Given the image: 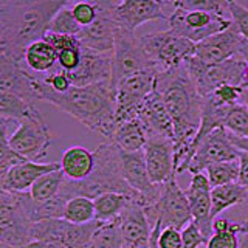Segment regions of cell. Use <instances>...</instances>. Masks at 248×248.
Wrapping results in <instances>:
<instances>
[{"instance_id": "cell-1", "label": "cell", "mask_w": 248, "mask_h": 248, "mask_svg": "<svg viewBox=\"0 0 248 248\" xmlns=\"http://www.w3.org/2000/svg\"><path fill=\"white\" fill-rule=\"evenodd\" d=\"M67 0H0V54L23 64L30 45L44 41Z\"/></svg>"}, {"instance_id": "cell-2", "label": "cell", "mask_w": 248, "mask_h": 248, "mask_svg": "<svg viewBox=\"0 0 248 248\" xmlns=\"http://www.w3.org/2000/svg\"><path fill=\"white\" fill-rule=\"evenodd\" d=\"M157 90L174 123L175 170H178L196 138L203 115V98L194 85L186 65L165 70L155 79Z\"/></svg>"}, {"instance_id": "cell-3", "label": "cell", "mask_w": 248, "mask_h": 248, "mask_svg": "<svg viewBox=\"0 0 248 248\" xmlns=\"http://www.w3.org/2000/svg\"><path fill=\"white\" fill-rule=\"evenodd\" d=\"M39 101L53 104L68 113L85 127L110 141L116 129V87L113 82H101L87 87H73L65 93L54 92L42 76H37Z\"/></svg>"}, {"instance_id": "cell-4", "label": "cell", "mask_w": 248, "mask_h": 248, "mask_svg": "<svg viewBox=\"0 0 248 248\" xmlns=\"http://www.w3.org/2000/svg\"><path fill=\"white\" fill-rule=\"evenodd\" d=\"M95 166L92 174L82 182L64 180L59 196L67 202L75 197H89L95 200L96 197L107 192H118L140 200L138 194L130 188L123 174L121 151L112 141L101 143L95 151Z\"/></svg>"}, {"instance_id": "cell-5", "label": "cell", "mask_w": 248, "mask_h": 248, "mask_svg": "<svg viewBox=\"0 0 248 248\" xmlns=\"http://www.w3.org/2000/svg\"><path fill=\"white\" fill-rule=\"evenodd\" d=\"M143 208L152 227L149 245L152 248H157V240L163 230L177 228L183 231L192 222V214L188 197H186V191L182 189V186L178 185L175 175L165 185H161L158 199L152 205Z\"/></svg>"}, {"instance_id": "cell-6", "label": "cell", "mask_w": 248, "mask_h": 248, "mask_svg": "<svg viewBox=\"0 0 248 248\" xmlns=\"http://www.w3.org/2000/svg\"><path fill=\"white\" fill-rule=\"evenodd\" d=\"M36 203L30 192L0 189V244L25 248L33 242V213Z\"/></svg>"}, {"instance_id": "cell-7", "label": "cell", "mask_w": 248, "mask_h": 248, "mask_svg": "<svg viewBox=\"0 0 248 248\" xmlns=\"http://www.w3.org/2000/svg\"><path fill=\"white\" fill-rule=\"evenodd\" d=\"M247 64L248 62L240 56H234L214 65H206L194 56L185 62L191 79L202 98L211 96L216 89L225 84L242 87Z\"/></svg>"}, {"instance_id": "cell-8", "label": "cell", "mask_w": 248, "mask_h": 248, "mask_svg": "<svg viewBox=\"0 0 248 248\" xmlns=\"http://www.w3.org/2000/svg\"><path fill=\"white\" fill-rule=\"evenodd\" d=\"M143 48L158 72L183 65L196 53V44L174 33L172 30L146 33L141 37Z\"/></svg>"}, {"instance_id": "cell-9", "label": "cell", "mask_w": 248, "mask_h": 248, "mask_svg": "<svg viewBox=\"0 0 248 248\" xmlns=\"http://www.w3.org/2000/svg\"><path fill=\"white\" fill-rule=\"evenodd\" d=\"M158 73L157 68H147L126 78L116 85V127L138 118L143 104L155 89Z\"/></svg>"}, {"instance_id": "cell-10", "label": "cell", "mask_w": 248, "mask_h": 248, "mask_svg": "<svg viewBox=\"0 0 248 248\" xmlns=\"http://www.w3.org/2000/svg\"><path fill=\"white\" fill-rule=\"evenodd\" d=\"M8 143L28 161H39L46 157L51 135L37 108L17 123V127L8 138Z\"/></svg>"}, {"instance_id": "cell-11", "label": "cell", "mask_w": 248, "mask_h": 248, "mask_svg": "<svg viewBox=\"0 0 248 248\" xmlns=\"http://www.w3.org/2000/svg\"><path fill=\"white\" fill-rule=\"evenodd\" d=\"M99 220L85 225H75L65 219H50L36 222L31 230V239L41 242L59 244L65 248H87L93 234L101 227Z\"/></svg>"}, {"instance_id": "cell-12", "label": "cell", "mask_w": 248, "mask_h": 248, "mask_svg": "<svg viewBox=\"0 0 248 248\" xmlns=\"http://www.w3.org/2000/svg\"><path fill=\"white\" fill-rule=\"evenodd\" d=\"M113 85L116 87L123 79L143 72L147 68H155L143 48L141 39L137 37L134 31L118 27L115 34L113 48Z\"/></svg>"}, {"instance_id": "cell-13", "label": "cell", "mask_w": 248, "mask_h": 248, "mask_svg": "<svg viewBox=\"0 0 248 248\" xmlns=\"http://www.w3.org/2000/svg\"><path fill=\"white\" fill-rule=\"evenodd\" d=\"M232 25L231 19L205 11H185L175 8V11L168 20V28L192 44H200L208 37L219 34Z\"/></svg>"}, {"instance_id": "cell-14", "label": "cell", "mask_w": 248, "mask_h": 248, "mask_svg": "<svg viewBox=\"0 0 248 248\" xmlns=\"http://www.w3.org/2000/svg\"><path fill=\"white\" fill-rule=\"evenodd\" d=\"M234 56H240L248 62V41L234 25L197 44L194 53V58L206 65L220 64Z\"/></svg>"}, {"instance_id": "cell-15", "label": "cell", "mask_w": 248, "mask_h": 248, "mask_svg": "<svg viewBox=\"0 0 248 248\" xmlns=\"http://www.w3.org/2000/svg\"><path fill=\"white\" fill-rule=\"evenodd\" d=\"M239 157L240 151L231 143L228 130L219 127L211 132L205 140H202V143L197 146L188 166V172H191V175L202 174L211 165L239 160Z\"/></svg>"}, {"instance_id": "cell-16", "label": "cell", "mask_w": 248, "mask_h": 248, "mask_svg": "<svg viewBox=\"0 0 248 248\" xmlns=\"http://www.w3.org/2000/svg\"><path fill=\"white\" fill-rule=\"evenodd\" d=\"M175 11L174 2L158 0H123L115 10V20L120 27L134 31L146 22L169 20Z\"/></svg>"}, {"instance_id": "cell-17", "label": "cell", "mask_w": 248, "mask_h": 248, "mask_svg": "<svg viewBox=\"0 0 248 248\" xmlns=\"http://www.w3.org/2000/svg\"><path fill=\"white\" fill-rule=\"evenodd\" d=\"M144 157L154 185H165L177 174L175 146L172 140L158 135H147Z\"/></svg>"}, {"instance_id": "cell-18", "label": "cell", "mask_w": 248, "mask_h": 248, "mask_svg": "<svg viewBox=\"0 0 248 248\" xmlns=\"http://www.w3.org/2000/svg\"><path fill=\"white\" fill-rule=\"evenodd\" d=\"M124 248H147L151 245L152 227L140 200L134 199L118 217Z\"/></svg>"}, {"instance_id": "cell-19", "label": "cell", "mask_w": 248, "mask_h": 248, "mask_svg": "<svg viewBox=\"0 0 248 248\" xmlns=\"http://www.w3.org/2000/svg\"><path fill=\"white\" fill-rule=\"evenodd\" d=\"M0 92H8L34 104L39 101L37 76L23 68V64L0 54Z\"/></svg>"}, {"instance_id": "cell-20", "label": "cell", "mask_w": 248, "mask_h": 248, "mask_svg": "<svg viewBox=\"0 0 248 248\" xmlns=\"http://www.w3.org/2000/svg\"><path fill=\"white\" fill-rule=\"evenodd\" d=\"M67 75L75 87L113 82V54H103L82 48V59L79 67Z\"/></svg>"}, {"instance_id": "cell-21", "label": "cell", "mask_w": 248, "mask_h": 248, "mask_svg": "<svg viewBox=\"0 0 248 248\" xmlns=\"http://www.w3.org/2000/svg\"><path fill=\"white\" fill-rule=\"evenodd\" d=\"M211 189L205 172L191 177V183L186 189V197L189 202L192 222L202 231L205 240L208 242L213 236V220H211Z\"/></svg>"}, {"instance_id": "cell-22", "label": "cell", "mask_w": 248, "mask_h": 248, "mask_svg": "<svg viewBox=\"0 0 248 248\" xmlns=\"http://www.w3.org/2000/svg\"><path fill=\"white\" fill-rule=\"evenodd\" d=\"M61 169V163H37L27 161L14 166L5 175L0 177V186L3 191L11 192H30L33 185L45 174Z\"/></svg>"}, {"instance_id": "cell-23", "label": "cell", "mask_w": 248, "mask_h": 248, "mask_svg": "<svg viewBox=\"0 0 248 248\" xmlns=\"http://www.w3.org/2000/svg\"><path fill=\"white\" fill-rule=\"evenodd\" d=\"M113 16L98 13V19L89 27H84L78 39L82 45V48H87L96 53L108 54L113 53L115 48V34L118 30Z\"/></svg>"}, {"instance_id": "cell-24", "label": "cell", "mask_w": 248, "mask_h": 248, "mask_svg": "<svg viewBox=\"0 0 248 248\" xmlns=\"http://www.w3.org/2000/svg\"><path fill=\"white\" fill-rule=\"evenodd\" d=\"M138 120L143 123L147 135L165 137L174 141V123L168 112V107L163 101L161 95L154 89V92L146 99Z\"/></svg>"}, {"instance_id": "cell-25", "label": "cell", "mask_w": 248, "mask_h": 248, "mask_svg": "<svg viewBox=\"0 0 248 248\" xmlns=\"http://www.w3.org/2000/svg\"><path fill=\"white\" fill-rule=\"evenodd\" d=\"M59 163L61 170L64 172L67 180L82 182L92 174L93 166H95V157H93V152L82 146H72L62 154Z\"/></svg>"}, {"instance_id": "cell-26", "label": "cell", "mask_w": 248, "mask_h": 248, "mask_svg": "<svg viewBox=\"0 0 248 248\" xmlns=\"http://www.w3.org/2000/svg\"><path fill=\"white\" fill-rule=\"evenodd\" d=\"M110 141L124 154H135L144 151L147 143V132L138 118L123 123L115 129Z\"/></svg>"}, {"instance_id": "cell-27", "label": "cell", "mask_w": 248, "mask_h": 248, "mask_svg": "<svg viewBox=\"0 0 248 248\" xmlns=\"http://www.w3.org/2000/svg\"><path fill=\"white\" fill-rule=\"evenodd\" d=\"M248 197V191L239 183L216 186L211 189V220L214 222L223 211L234 205L244 203Z\"/></svg>"}, {"instance_id": "cell-28", "label": "cell", "mask_w": 248, "mask_h": 248, "mask_svg": "<svg viewBox=\"0 0 248 248\" xmlns=\"http://www.w3.org/2000/svg\"><path fill=\"white\" fill-rule=\"evenodd\" d=\"M25 65L36 73H51L58 67V54L53 46L45 41L34 42L25 53Z\"/></svg>"}, {"instance_id": "cell-29", "label": "cell", "mask_w": 248, "mask_h": 248, "mask_svg": "<svg viewBox=\"0 0 248 248\" xmlns=\"http://www.w3.org/2000/svg\"><path fill=\"white\" fill-rule=\"evenodd\" d=\"M134 200L129 196L118 192H107L103 196L96 197L95 200V211H96V220L99 222H110L118 219L123 209L129 205V202Z\"/></svg>"}, {"instance_id": "cell-30", "label": "cell", "mask_w": 248, "mask_h": 248, "mask_svg": "<svg viewBox=\"0 0 248 248\" xmlns=\"http://www.w3.org/2000/svg\"><path fill=\"white\" fill-rule=\"evenodd\" d=\"M64 180H65V175L61 169L42 175L33 185V188L30 189L31 199L34 200L36 205H41V203H45V202L51 200L53 197H56L59 194Z\"/></svg>"}, {"instance_id": "cell-31", "label": "cell", "mask_w": 248, "mask_h": 248, "mask_svg": "<svg viewBox=\"0 0 248 248\" xmlns=\"http://www.w3.org/2000/svg\"><path fill=\"white\" fill-rule=\"evenodd\" d=\"M34 104L8 92H0V120L19 123L34 110Z\"/></svg>"}, {"instance_id": "cell-32", "label": "cell", "mask_w": 248, "mask_h": 248, "mask_svg": "<svg viewBox=\"0 0 248 248\" xmlns=\"http://www.w3.org/2000/svg\"><path fill=\"white\" fill-rule=\"evenodd\" d=\"M64 219L75 225H85L96 220L95 202L89 197H75L68 200Z\"/></svg>"}, {"instance_id": "cell-33", "label": "cell", "mask_w": 248, "mask_h": 248, "mask_svg": "<svg viewBox=\"0 0 248 248\" xmlns=\"http://www.w3.org/2000/svg\"><path fill=\"white\" fill-rule=\"evenodd\" d=\"M87 248H124L118 219L101 223Z\"/></svg>"}, {"instance_id": "cell-34", "label": "cell", "mask_w": 248, "mask_h": 248, "mask_svg": "<svg viewBox=\"0 0 248 248\" xmlns=\"http://www.w3.org/2000/svg\"><path fill=\"white\" fill-rule=\"evenodd\" d=\"M239 169H240L239 160L222 161V163L211 165L205 170V174H206L213 188H216V186L237 183L239 182Z\"/></svg>"}, {"instance_id": "cell-35", "label": "cell", "mask_w": 248, "mask_h": 248, "mask_svg": "<svg viewBox=\"0 0 248 248\" xmlns=\"http://www.w3.org/2000/svg\"><path fill=\"white\" fill-rule=\"evenodd\" d=\"M222 127L232 135L248 138V108L242 103L228 106L225 110Z\"/></svg>"}, {"instance_id": "cell-36", "label": "cell", "mask_w": 248, "mask_h": 248, "mask_svg": "<svg viewBox=\"0 0 248 248\" xmlns=\"http://www.w3.org/2000/svg\"><path fill=\"white\" fill-rule=\"evenodd\" d=\"M174 6L185 11H205L231 19L230 2L227 0H175Z\"/></svg>"}, {"instance_id": "cell-37", "label": "cell", "mask_w": 248, "mask_h": 248, "mask_svg": "<svg viewBox=\"0 0 248 248\" xmlns=\"http://www.w3.org/2000/svg\"><path fill=\"white\" fill-rule=\"evenodd\" d=\"M0 123H2L0 124V127H2V132H0V177H2L14 166L23 165L28 160L16 152L8 143V138H10V135H8V121L0 120Z\"/></svg>"}, {"instance_id": "cell-38", "label": "cell", "mask_w": 248, "mask_h": 248, "mask_svg": "<svg viewBox=\"0 0 248 248\" xmlns=\"http://www.w3.org/2000/svg\"><path fill=\"white\" fill-rule=\"evenodd\" d=\"M81 30L82 27L76 22L75 16L72 13V2H70V5L62 8V10L53 17L48 27V33L64 34V36H78L81 33Z\"/></svg>"}, {"instance_id": "cell-39", "label": "cell", "mask_w": 248, "mask_h": 248, "mask_svg": "<svg viewBox=\"0 0 248 248\" xmlns=\"http://www.w3.org/2000/svg\"><path fill=\"white\" fill-rule=\"evenodd\" d=\"M244 222H231L228 231L213 232L205 248H239V234L244 231Z\"/></svg>"}, {"instance_id": "cell-40", "label": "cell", "mask_w": 248, "mask_h": 248, "mask_svg": "<svg viewBox=\"0 0 248 248\" xmlns=\"http://www.w3.org/2000/svg\"><path fill=\"white\" fill-rule=\"evenodd\" d=\"M67 203L68 202L58 194L56 197H53L51 200L45 202V203L36 205L34 213H33L34 223L41 222V220H50V219H64Z\"/></svg>"}, {"instance_id": "cell-41", "label": "cell", "mask_w": 248, "mask_h": 248, "mask_svg": "<svg viewBox=\"0 0 248 248\" xmlns=\"http://www.w3.org/2000/svg\"><path fill=\"white\" fill-rule=\"evenodd\" d=\"M72 13L79 25L89 27L98 19V8L95 2H76L72 3Z\"/></svg>"}, {"instance_id": "cell-42", "label": "cell", "mask_w": 248, "mask_h": 248, "mask_svg": "<svg viewBox=\"0 0 248 248\" xmlns=\"http://www.w3.org/2000/svg\"><path fill=\"white\" fill-rule=\"evenodd\" d=\"M211 96L216 103L220 106H234V104L240 103V98H242V87L225 84V85H220L219 89H216Z\"/></svg>"}, {"instance_id": "cell-43", "label": "cell", "mask_w": 248, "mask_h": 248, "mask_svg": "<svg viewBox=\"0 0 248 248\" xmlns=\"http://www.w3.org/2000/svg\"><path fill=\"white\" fill-rule=\"evenodd\" d=\"M81 59H82V46L68 48L58 54V65L61 70H64L65 73H70V72H75V70L79 67Z\"/></svg>"}, {"instance_id": "cell-44", "label": "cell", "mask_w": 248, "mask_h": 248, "mask_svg": "<svg viewBox=\"0 0 248 248\" xmlns=\"http://www.w3.org/2000/svg\"><path fill=\"white\" fill-rule=\"evenodd\" d=\"M230 13L232 25L248 41V8L239 2H230Z\"/></svg>"}, {"instance_id": "cell-45", "label": "cell", "mask_w": 248, "mask_h": 248, "mask_svg": "<svg viewBox=\"0 0 248 248\" xmlns=\"http://www.w3.org/2000/svg\"><path fill=\"white\" fill-rule=\"evenodd\" d=\"M42 78H44V81L48 84L54 92H58V93H65V92H68L70 89L73 87L68 75L64 72V70H61L59 65L54 68L51 73L45 75Z\"/></svg>"}, {"instance_id": "cell-46", "label": "cell", "mask_w": 248, "mask_h": 248, "mask_svg": "<svg viewBox=\"0 0 248 248\" xmlns=\"http://www.w3.org/2000/svg\"><path fill=\"white\" fill-rule=\"evenodd\" d=\"M45 41L53 46V50L56 51V54H59L64 50H68V48H78V46H82L78 36H64V34L46 33Z\"/></svg>"}, {"instance_id": "cell-47", "label": "cell", "mask_w": 248, "mask_h": 248, "mask_svg": "<svg viewBox=\"0 0 248 248\" xmlns=\"http://www.w3.org/2000/svg\"><path fill=\"white\" fill-rule=\"evenodd\" d=\"M157 248H183L182 231L177 228H166L160 232Z\"/></svg>"}, {"instance_id": "cell-48", "label": "cell", "mask_w": 248, "mask_h": 248, "mask_svg": "<svg viewBox=\"0 0 248 248\" xmlns=\"http://www.w3.org/2000/svg\"><path fill=\"white\" fill-rule=\"evenodd\" d=\"M182 236H183V248H199L202 245H206L203 234H202V231L197 228V225L194 222H191L182 231Z\"/></svg>"}, {"instance_id": "cell-49", "label": "cell", "mask_w": 248, "mask_h": 248, "mask_svg": "<svg viewBox=\"0 0 248 248\" xmlns=\"http://www.w3.org/2000/svg\"><path fill=\"white\" fill-rule=\"evenodd\" d=\"M239 163H240V169H239V185L244 186V188L248 191V154L247 152H240L239 157Z\"/></svg>"}, {"instance_id": "cell-50", "label": "cell", "mask_w": 248, "mask_h": 248, "mask_svg": "<svg viewBox=\"0 0 248 248\" xmlns=\"http://www.w3.org/2000/svg\"><path fill=\"white\" fill-rule=\"evenodd\" d=\"M228 135H230L231 143L234 144L240 152H247V154H248V138L232 135V134H230V132H228Z\"/></svg>"}, {"instance_id": "cell-51", "label": "cell", "mask_w": 248, "mask_h": 248, "mask_svg": "<svg viewBox=\"0 0 248 248\" xmlns=\"http://www.w3.org/2000/svg\"><path fill=\"white\" fill-rule=\"evenodd\" d=\"M231 227V222L225 217H217V219L213 222V232H223L228 231Z\"/></svg>"}, {"instance_id": "cell-52", "label": "cell", "mask_w": 248, "mask_h": 248, "mask_svg": "<svg viewBox=\"0 0 248 248\" xmlns=\"http://www.w3.org/2000/svg\"><path fill=\"white\" fill-rule=\"evenodd\" d=\"M25 248H65L59 244H53V242H41V240H34L30 245H27Z\"/></svg>"}, {"instance_id": "cell-53", "label": "cell", "mask_w": 248, "mask_h": 248, "mask_svg": "<svg viewBox=\"0 0 248 248\" xmlns=\"http://www.w3.org/2000/svg\"><path fill=\"white\" fill-rule=\"evenodd\" d=\"M244 223H245V228L239 234V248H248V222H244Z\"/></svg>"}, {"instance_id": "cell-54", "label": "cell", "mask_w": 248, "mask_h": 248, "mask_svg": "<svg viewBox=\"0 0 248 248\" xmlns=\"http://www.w3.org/2000/svg\"><path fill=\"white\" fill-rule=\"evenodd\" d=\"M240 103L248 108V85H244L242 87V98H240Z\"/></svg>"}, {"instance_id": "cell-55", "label": "cell", "mask_w": 248, "mask_h": 248, "mask_svg": "<svg viewBox=\"0 0 248 248\" xmlns=\"http://www.w3.org/2000/svg\"><path fill=\"white\" fill-rule=\"evenodd\" d=\"M244 85H248V64L245 67V72H244ZM242 85V87H244Z\"/></svg>"}, {"instance_id": "cell-56", "label": "cell", "mask_w": 248, "mask_h": 248, "mask_svg": "<svg viewBox=\"0 0 248 248\" xmlns=\"http://www.w3.org/2000/svg\"><path fill=\"white\" fill-rule=\"evenodd\" d=\"M0 248H13V247H8V245H2V244H0Z\"/></svg>"}, {"instance_id": "cell-57", "label": "cell", "mask_w": 248, "mask_h": 248, "mask_svg": "<svg viewBox=\"0 0 248 248\" xmlns=\"http://www.w3.org/2000/svg\"><path fill=\"white\" fill-rule=\"evenodd\" d=\"M147 248H152V247H147Z\"/></svg>"}]
</instances>
